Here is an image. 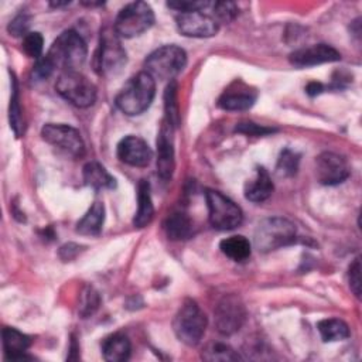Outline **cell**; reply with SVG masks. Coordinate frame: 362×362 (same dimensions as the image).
<instances>
[{"mask_svg": "<svg viewBox=\"0 0 362 362\" xmlns=\"http://www.w3.org/2000/svg\"><path fill=\"white\" fill-rule=\"evenodd\" d=\"M156 95V82L146 71L133 75L117 93L115 103L119 110L127 116L143 113L153 102Z\"/></svg>", "mask_w": 362, "mask_h": 362, "instance_id": "cell-1", "label": "cell"}, {"mask_svg": "<svg viewBox=\"0 0 362 362\" xmlns=\"http://www.w3.org/2000/svg\"><path fill=\"white\" fill-rule=\"evenodd\" d=\"M88 55L86 42L74 30H65L61 33L49 47L45 57L52 64L54 69L76 71L82 66Z\"/></svg>", "mask_w": 362, "mask_h": 362, "instance_id": "cell-2", "label": "cell"}, {"mask_svg": "<svg viewBox=\"0 0 362 362\" xmlns=\"http://www.w3.org/2000/svg\"><path fill=\"white\" fill-rule=\"evenodd\" d=\"M206 315L201 307L191 298H187L180 305L173 320L175 337L188 346H195L201 342L206 329Z\"/></svg>", "mask_w": 362, "mask_h": 362, "instance_id": "cell-3", "label": "cell"}, {"mask_svg": "<svg viewBox=\"0 0 362 362\" xmlns=\"http://www.w3.org/2000/svg\"><path fill=\"white\" fill-rule=\"evenodd\" d=\"M296 240V225L281 216H270L260 221L255 229L253 242L259 252L267 253Z\"/></svg>", "mask_w": 362, "mask_h": 362, "instance_id": "cell-4", "label": "cell"}, {"mask_svg": "<svg viewBox=\"0 0 362 362\" xmlns=\"http://www.w3.org/2000/svg\"><path fill=\"white\" fill-rule=\"evenodd\" d=\"M187 54L178 45H163L147 55L144 61V71L154 79H168L174 78L185 68Z\"/></svg>", "mask_w": 362, "mask_h": 362, "instance_id": "cell-5", "label": "cell"}, {"mask_svg": "<svg viewBox=\"0 0 362 362\" xmlns=\"http://www.w3.org/2000/svg\"><path fill=\"white\" fill-rule=\"evenodd\" d=\"M126 51L115 28L106 27L100 33L99 47L95 54V68L103 76H112L122 71L126 64Z\"/></svg>", "mask_w": 362, "mask_h": 362, "instance_id": "cell-6", "label": "cell"}, {"mask_svg": "<svg viewBox=\"0 0 362 362\" xmlns=\"http://www.w3.org/2000/svg\"><path fill=\"white\" fill-rule=\"evenodd\" d=\"M154 23V13L146 1L126 4L116 16L113 28L120 38H133L147 31Z\"/></svg>", "mask_w": 362, "mask_h": 362, "instance_id": "cell-7", "label": "cell"}, {"mask_svg": "<svg viewBox=\"0 0 362 362\" xmlns=\"http://www.w3.org/2000/svg\"><path fill=\"white\" fill-rule=\"evenodd\" d=\"M55 89L76 107H89L96 100V86L78 71L61 72L55 82Z\"/></svg>", "mask_w": 362, "mask_h": 362, "instance_id": "cell-8", "label": "cell"}, {"mask_svg": "<svg viewBox=\"0 0 362 362\" xmlns=\"http://www.w3.org/2000/svg\"><path fill=\"white\" fill-rule=\"evenodd\" d=\"M205 199L208 205V219L212 228L218 230H230L243 221V212L230 198L216 189H206Z\"/></svg>", "mask_w": 362, "mask_h": 362, "instance_id": "cell-9", "label": "cell"}, {"mask_svg": "<svg viewBox=\"0 0 362 362\" xmlns=\"http://www.w3.org/2000/svg\"><path fill=\"white\" fill-rule=\"evenodd\" d=\"M215 327L222 335L238 332L247 318L243 301L236 294L223 296L215 307Z\"/></svg>", "mask_w": 362, "mask_h": 362, "instance_id": "cell-10", "label": "cell"}, {"mask_svg": "<svg viewBox=\"0 0 362 362\" xmlns=\"http://www.w3.org/2000/svg\"><path fill=\"white\" fill-rule=\"evenodd\" d=\"M41 136L47 143L75 158H79L85 154V143L79 130L69 124L47 123L41 129Z\"/></svg>", "mask_w": 362, "mask_h": 362, "instance_id": "cell-11", "label": "cell"}, {"mask_svg": "<svg viewBox=\"0 0 362 362\" xmlns=\"http://www.w3.org/2000/svg\"><path fill=\"white\" fill-rule=\"evenodd\" d=\"M348 161L332 151H324L315 158V177L322 185H337L349 177Z\"/></svg>", "mask_w": 362, "mask_h": 362, "instance_id": "cell-12", "label": "cell"}, {"mask_svg": "<svg viewBox=\"0 0 362 362\" xmlns=\"http://www.w3.org/2000/svg\"><path fill=\"white\" fill-rule=\"evenodd\" d=\"M175 24L181 34L194 38H208L215 35L219 30L216 20L204 10L178 13L175 17Z\"/></svg>", "mask_w": 362, "mask_h": 362, "instance_id": "cell-13", "label": "cell"}, {"mask_svg": "<svg viewBox=\"0 0 362 362\" xmlns=\"http://www.w3.org/2000/svg\"><path fill=\"white\" fill-rule=\"evenodd\" d=\"M174 127L163 120L158 137H157V175L163 181H168L173 177L175 168L174 158Z\"/></svg>", "mask_w": 362, "mask_h": 362, "instance_id": "cell-14", "label": "cell"}, {"mask_svg": "<svg viewBox=\"0 0 362 362\" xmlns=\"http://www.w3.org/2000/svg\"><path fill=\"white\" fill-rule=\"evenodd\" d=\"M341 59V54L328 44H314L293 51L288 61L296 68H308L325 62H335Z\"/></svg>", "mask_w": 362, "mask_h": 362, "instance_id": "cell-15", "label": "cell"}, {"mask_svg": "<svg viewBox=\"0 0 362 362\" xmlns=\"http://www.w3.org/2000/svg\"><path fill=\"white\" fill-rule=\"evenodd\" d=\"M119 160L132 167H146L153 158V151L148 144L137 136L123 137L116 148Z\"/></svg>", "mask_w": 362, "mask_h": 362, "instance_id": "cell-16", "label": "cell"}, {"mask_svg": "<svg viewBox=\"0 0 362 362\" xmlns=\"http://www.w3.org/2000/svg\"><path fill=\"white\" fill-rule=\"evenodd\" d=\"M257 92L255 88L242 81L232 82L219 96L218 106L223 110H246L256 102Z\"/></svg>", "mask_w": 362, "mask_h": 362, "instance_id": "cell-17", "label": "cell"}, {"mask_svg": "<svg viewBox=\"0 0 362 362\" xmlns=\"http://www.w3.org/2000/svg\"><path fill=\"white\" fill-rule=\"evenodd\" d=\"M1 335H3L4 356L7 361L30 359V356L25 355L27 349L31 345V338L28 335L11 327H4L1 331Z\"/></svg>", "mask_w": 362, "mask_h": 362, "instance_id": "cell-18", "label": "cell"}, {"mask_svg": "<svg viewBox=\"0 0 362 362\" xmlns=\"http://www.w3.org/2000/svg\"><path fill=\"white\" fill-rule=\"evenodd\" d=\"M273 189L269 171L264 167H257L255 177L245 184V198L252 202H263L273 194Z\"/></svg>", "mask_w": 362, "mask_h": 362, "instance_id": "cell-19", "label": "cell"}, {"mask_svg": "<svg viewBox=\"0 0 362 362\" xmlns=\"http://www.w3.org/2000/svg\"><path fill=\"white\" fill-rule=\"evenodd\" d=\"M164 232L171 240H185L194 233L192 219L185 212H173L164 221Z\"/></svg>", "mask_w": 362, "mask_h": 362, "instance_id": "cell-20", "label": "cell"}, {"mask_svg": "<svg viewBox=\"0 0 362 362\" xmlns=\"http://www.w3.org/2000/svg\"><path fill=\"white\" fill-rule=\"evenodd\" d=\"M132 345L124 334L116 332L106 337L102 342V355L107 362H122L129 359Z\"/></svg>", "mask_w": 362, "mask_h": 362, "instance_id": "cell-21", "label": "cell"}, {"mask_svg": "<svg viewBox=\"0 0 362 362\" xmlns=\"http://www.w3.org/2000/svg\"><path fill=\"white\" fill-rule=\"evenodd\" d=\"M154 216V205L150 195V184L146 180H140L137 185V211L133 218L136 228H144L151 222Z\"/></svg>", "mask_w": 362, "mask_h": 362, "instance_id": "cell-22", "label": "cell"}, {"mask_svg": "<svg viewBox=\"0 0 362 362\" xmlns=\"http://www.w3.org/2000/svg\"><path fill=\"white\" fill-rule=\"evenodd\" d=\"M83 181L93 189H112L116 187V180L98 161H89L83 165Z\"/></svg>", "mask_w": 362, "mask_h": 362, "instance_id": "cell-23", "label": "cell"}, {"mask_svg": "<svg viewBox=\"0 0 362 362\" xmlns=\"http://www.w3.org/2000/svg\"><path fill=\"white\" fill-rule=\"evenodd\" d=\"M105 221V206L102 202L95 201L86 214L78 221L76 232L85 236H98L102 230Z\"/></svg>", "mask_w": 362, "mask_h": 362, "instance_id": "cell-24", "label": "cell"}, {"mask_svg": "<svg viewBox=\"0 0 362 362\" xmlns=\"http://www.w3.org/2000/svg\"><path fill=\"white\" fill-rule=\"evenodd\" d=\"M219 249L225 256L235 262H243L252 253L250 242L243 235H232L222 239L219 243Z\"/></svg>", "mask_w": 362, "mask_h": 362, "instance_id": "cell-25", "label": "cell"}, {"mask_svg": "<svg viewBox=\"0 0 362 362\" xmlns=\"http://www.w3.org/2000/svg\"><path fill=\"white\" fill-rule=\"evenodd\" d=\"M11 75V98H10V105H8V122H10V129L14 132L17 137H21L25 130V120L24 115L20 106V95H18V83L17 78L14 76L13 72Z\"/></svg>", "mask_w": 362, "mask_h": 362, "instance_id": "cell-26", "label": "cell"}, {"mask_svg": "<svg viewBox=\"0 0 362 362\" xmlns=\"http://www.w3.org/2000/svg\"><path fill=\"white\" fill-rule=\"evenodd\" d=\"M317 329L324 342L342 341L351 335L348 324L339 318L321 320L317 322Z\"/></svg>", "mask_w": 362, "mask_h": 362, "instance_id": "cell-27", "label": "cell"}, {"mask_svg": "<svg viewBox=\"0 0 362 362\" xmlns=\"http://www.w3.org/2000/svg\"><path fill=\"white\" fill-rule=\"evenodd\" d=\"M164 112H165V122H168L174 129L180 124V110L177 102V82L170 81L164 92Z\"/></svg>", "mask_w": 362, "mask_h": 362, "instance_id": "cell-28", "label": "cell"}, {"mask_svg": "<svg viewBox=\"0 0 362 362\" xmlns=\"http://www.w3.org/2000/svg\"><path fill=\"white\" fill-rule=\"evenodd\" d=\"M298 163H300V154L290 148H284L279 156L276 173L280 177H291L297 173Z\"/></svg>", "mask_w": 362, "mask_h": 362, "instance_id": "cell-29", "label": "cell"}, {"mask_svg": "<svg viewBox=\"0 0 362 362\" xmlns=\"http://www.w3.org/2000/svg\"><path fill=\"white\" fill-rule=\"evenodd\" d=\"M202 358L206 361H238L240 355L232 346L223 342H215L202 352Z\"/></svg>", "mask_w": 362, "mask_h": 362, "instance_id": "cell-30", "label": "cell"}, {"mask_svg": "<svg viewBox=\"0 0 362 362\" xmlns=\"http://www.w3.org/2000/svg\"><path fill=\"white\" fill-rule=\"evenodd\" d=\"M208 8L218 24L229 23L238 16V6L232 1H211Z\"/></svg>", "mask_w": 362, "mask_h": 362, "instance_id": "cell-31", "label": "cell"}, {"mask_svg": "<svg viewBox=\"0 0 362 362\" xmlns=\"http://www.w3.org/2000/svg\"><path fill=\"white\" fill-rule=\"evenodd\" d=\"M99 304H100V297L98 291L92 286H86L79 300V314L82 315V318H86L95 314L96 310L99 308Z\"/></svg>", "mask_w": 362, "mask_h": 362, "instance_id": "cell-32", "label": "cell"}, {"mask_svg": "<svg viewBox=\"0 0 362 362\" xmlns=\"http://www.w3.org/2000/svg\"><path fill=\"white\" fill-rule=\"evenodd\" d=\"M42 48H44V40L42 35L37 31L28 33L23 38V49L24 52L31 58H41L42 57Z\"/></svg>", "mask_w": 362, "mask_h": 362, "instance_id": "cell-33", "label": "cell"}, {"mask_svg": "<svg viewBox=\"0 0 362 362\" xmlns=\"http://www.w3.org/2000/svg\"><path fill=\"white\" fill-rule=\"evenodd\" d=\"M235 132L246 134V136L260 137V136L273 134L274 132H277V129L267 127V126H263V124H257V123H253V122H240V123L236 124Z\"/></svg>", "mask_w": 362, "mask_h": 362, "instance_id": "cell-34", "label": "cell"}, {"mask_svg": "<svg viewBox=\"0 0 362 362\" xmlns=\"http://www.w3.org/2000/svg\"><path fill=\"white\" fill-rule=\"evenodd\" d=\"M30 23H31V17L25 13H20L17 14L8 24L7 30L11 35L14 37H25L28 34V27H30Z\"/></svg>", "mask_w": 362, "mask_h": 362, "instance_id": "cell-35", "label": "cell"}, {"mask_svg": "<svg viewBox=\"0 0 362 362\" xmlns=\"http://www.w3.org/2000/svg\"><path fill=\"white\" fill-rule=\"evenodd\" d=\"M211 1H192V0H180V1H168L167 6L170 8L177 10L178 13H189V11H202L209 7Z\"/></svg>", "mask_w": 362, "mask_h": 362, "instance_id": "cell-36", "label": "cell"}, {"mask_svg": "<svg viewBox=\"0 0 362 362\" xmlns=\"http://www.w3.org/2000/svg\"><path fill=\"white\" fill-rule=\"evenodd\" d=\"M54 71L55 69H54L52 64L48 61V58L45 55H42L41 58L37 59V62L33 68V72H31V78H33V81H44V79H48Z\"/></svg>", "mask_w": 362, "mask_h": 362, "instance_id": "cell-37", "label": "cell"}, {"mask_svg": "<svg viewBox=\"0 0 362 362\" xmlns=\"http://www.w3.org/2000/svg\"><path fill=\"white\" fill-rule=\"evenodd\" d=\"M348 280L352 293L359 298L361 297V262L355 259L348 270Z\"/></svg>", "mask_w": 362, "mask_h": 362, "instance_id": "cell-38", "label": "cell"}, {"mask_svg": "<svg viewBox=\"0 0 362 362\" xmlns=\"http://www.w3.org/2000/svg\"><path fill=\"white\" fill-rule=\"evenodd\" d=\"M81 252V246L76 243H65L59 247V257L65 262L72 260Z\"/></svg>", "mask_w": 362, "mask_h": 362, "instance_id": "cell-39", "label": "cell"}, {"mask_svg": "<svg viewBox=\"0 0 362 362\" xmlns=\"http://www.w3.org/2000/svg\"><path fill=\"white\" fill-rule=\"evenodd\" d=\"M324 90V86L322 83L320 82H310L305 88V92L310 95V96H315V95H320L321 92Z\"/></svg>", "mask_w": 362, "mask_h": 362, "instance_id": "cell-40", "label": "cell"}, {"mask_svg": "<svg viewBox=\"0 0 362 362\" xmlns=\"http://www.w3.org/2000/svg\"><path fill=\"white\" fill-rule=\"evenodd\" d=\"M66 4H69V1H51L49 3L51 7H61V6H66Z\"/></svg>", "mask_w": 362, "mask_h": 362, "instance_id": "cell-41", "label": "cell"}, {"mask_svg": "<svg viewBox=\"0 0 362 362\" xmlns=\"http://www.w3.org/2000/svg\"><path fill=\"white\" fill-rule=\"evenodd\" d=\"M83 6H88V7H93V6H102L103 1H98V3H92V1H83L82 3Z\"/></svg>", "mask_w": 362, "mask_h": 362, "instance_id": "cell-42", "label": "cell"}]
</instances>
